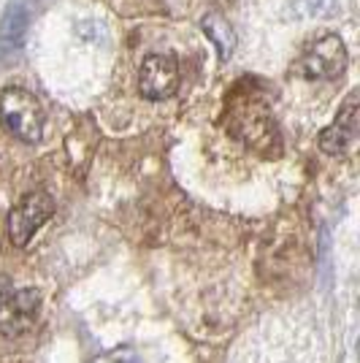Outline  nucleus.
Segmentation results:
<instances>
[{"instance_id":"nucleus-1","label":"nucleus","mask_w":360,"mask_h":363,"mask_svg":"<svg viewBox=\"0 0 360 363\" xmlns=\"http://www.w3.org/2000/svg\"><path fill=\"white\" fill-rule=\"evenodd\" d=\"M0 125L22 144H38L46 128L44 106L28 87L9 84L0 90Z\"/></svg>"},{"instance_id":"nucleus-2","label":"nucleus","mask_w":360,"mask_h":363,"mask_svg":"<svg viewBox=\"0 0 360 363\" xmlns=\"http://www.w3.org/2000/svg\"><path fill=\"white\" fill-rule=\"evenodd\" d=\"M347 65L349 52L344 38L336 33H325L300 52V57L296 60V74L309 82H333L344 74Z\"/></svg>"},{"instance_id":"nucleus-3","label":"nucleus","mask_w":360,"mask_h":363,"mask_svg":"<svg viewBox=\"0 0 360 363\" xmlns=\"http://www.w3.org/2000/svg\"><path fill=\"white\" fill-rule=\"evenodd\" d=\"M41 293L35 288H16L0 277V333L22 336L38 323Z\"/></svg>"},{"instance_id":"nucleus-4","label":"nucleus","mask_w":360,"mask_h":363,"mask_svg":"<svg viewBox=\"0 0 360 363\" xmlns=\"http://www.w3.org/2000/svg\"><path fill=\"white\" fill-rule=\"evenodd\" d=\"M55 214V201L44 190H35L19 198L14 209L9 212V239L14 247H28L30 239L41 230L46 220Z\"/></svg>"},{"instance_id":"nucleus-5","label":"nucleus","mask_w":360,"mask_h":363,"mask_svg":"<svg viewBox=\"0 0 360 363\" xmlns=\"http://www.w3.org/2000/svg\"><path fill=\"white\" fill-rule=\"evenodd\" d=\"M179 62L174 55H150L141 62V71H138V92L147 98V101H168L174 98L179 90Z\"/></svg>"},{"instance_id":"nucleus-6","label":"nucleus","mask_w":360,"mask_h":363,"mask_svg":"<svg viewBox=\"0 0 360 363\" xmlns=\"http://www.w3.org/2000/svg\"><path fill=\"white\" fill-rule=\"evenodd\" d=\"M358 128H360V98L358 90H352L344 98V104L339 106L336 120L320 133V150L325 155H347L352 150V144L358 141Z\"/></svg>"},{"instance_id":"nucleus-7","label":"nucleus","mask_w":360,"mask_h":363,"mask_svg":"<svg viewBox=\"0 0 360 363\" xmlns=\"http://www.w3.org/2000/svg\"><path fill=\"white\" fill-rule=\"evenodd\" d=\"M30 30V9L22 0H11L0 16V57L14 60L22 55Z\"/></svg>"},{"instance_id":"nucleus-8","label":"nucleus","mask_w":360,"mask_h":363,"mask_svg":"<svg viewBox=\"0 0 360 363\" xmlns=\"http://www.w3.org/2000/svg\"><path fill=\"white\" fill-rule=\"evenodd\" d=\"M203 33L209 35V41L217 46V52H220V57L227 60L230 55H233V49H236V33L230 28V22H227L223 14H217V11H211V14L203 16Z\"/></svg>"}]
</instances>
